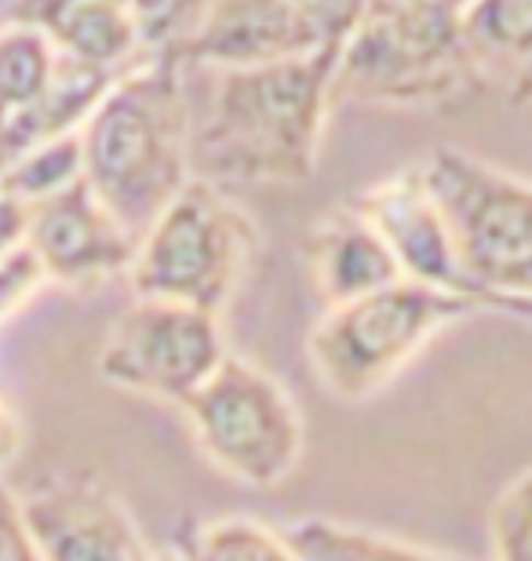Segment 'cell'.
I'll return each mask as SVG.
<instances>
[{"mask_svg":"<svg viewBox=\"0 0 532 561\" xmlns=\"http://www.w3.org/2000/svg\"><path fill=\"white\" fill-rule=\"evenodd\" d=\"M339 44L299 59L215 73V95L190 146L194 179L215 186L307 183L318 172L336 99Z\"/></svg>","mask_w":532,"mask_h":561,"instance_id":"6da1fadb","label":"cell"},{"mask_svg":"<svg viewBox=\"0 0 532 561\" xmlns=\"http://www.w3.org/2000/svg\"><path fill=\"white\" fill-rule=\"evenodd\" d=\"M77 139L88 190L139 238L194 179V121L179 55H146L121 70Z\"/></svg>","mask_w":532,"mask_h":561,"instance_id":"7a4b0ae2","label":"cell"},{"mask_svg":"<svg viewBox=\"0 0 532 561\" xmlns=\"http://www.w3.org/2000/svg\"><path fill=\"white\" fill-rule=\"evenodd\" d=\"M416 168L482 307L525 321L532 310L529 183L463 146H434Z\"/></svg>","mask_w":532,"mask_h":561,"instance_id":"3957f363","label":"cell"},{"mask_svg":"<svg viewBox=\"0 0 532 561\" xmlns=\"http://www.w3.org/2000/svg\"><path fill=\"white\" fill-rule=\"evenodd\" d=\"M463 0H369L339 44L336 95L438 106L474 84L460 48Z\"/></svg>","mask_w":532,"mask_h":561,"instance_id":"277c9868","label":"cell"},{"mask_svg":"<svg viewBox=\"0 0 532 561\" xmlns=\"http://www.w3.org/2000/svg\"><path fill=\"white\" fill-rule=\"evenodd\" d=\"M256 244V222L245 208L223 186L190 179L135 238L124 277L135 299H165L219 318L252 266Z\"/></svg>","mask_w":532,"mask_h":561,"instance_id":"5b68a950","label":"cell"},{"mask_svg":"<svg viewBox=\"0 0 532 561\" xmlns=\"http://www.w3.org/2000/svg\"><path fill=\"white\" fill-rule=\"evenodd\" d=\"M482 307L416 280H394L369 296L325 307L307 335V357L328 394L365 401L394 383L430 340Z\"/></svg>","mask_w":532,"mask_h":561,"instance_id":"8992f818","label":"cell"},{"mask_svg":"<svg viewBox=\"0 0 532 561\" xmlns=\"http://www.w3.org/2000/svg\"><path fill=\"white\" fill-rule=\"evenodd\" d=\"M186 420L201 453L241 485L274 489L303 459V416L278 376L248 357L226 354L186 398Z\"/></svg>","mask_w":532,"mask_h":561,"instance_id":"52a82bcc","label":"cell"},{"mask_svg":"<svg viewBox=\"0 0 532 561\" xmlns=\"http://www.w3.org/2000/svg\"><path fill=\"white\" fill-rule=\"evenodd\" d=\"M230 354L215 313L165 299H132L99 351V376L128 394L186 405Z\"/></svg>","mask_w":532,"mask_h":561,"instance_id":"ba28073f","label":"cell"},{"mask_svg":"<svg viewBox=\"0 0 532 561\" xmlns=\"http://www.w3.org/2000/svg\"><path fill=\"white\" fill-rule=\"evenodd\" d=\"M19 503L37 561H154L132 511L92 478H41Z\"/></svg>","mask_w":532,"mask_h":561,"instance_id":"9c48e42d","label":"cell"},{"mask_svg":"<svg viewBox=\"0 0 532 561\" xmlns=\"http://www.w3.org/2000/svg\"><path fill=\"white\" fill-rule=\"evenodd\" d=\"M26 244L37 255L48 285L73 291L128 274L135 252V238L110 216L84 179L26 211Z\"/></svg>","mask_w":532,"mask_h":561,"instance_id":"30bf717a","label":"cell"},{"mask_svg":"<svg viewBox=\"0 0 532 561\" xmlns=\"http://www.w3.org/2000/svg\"><path fill=\"white\" fill-rule=\"evenodd\" d=\"M328 41L288 0H208L190 37L179 44V62L201 70H252L299 59Z\"/></svg>","mask_w":532,"mask_h":561,"instance_id":"8fae6325","label":"cell"},{"mask_svg":"<svg viewBox=\"0 0 532 561\" xmlns=\"http://www.w3.org/2000/svg\"><path fill=\"white\" fill-rule=\"evenodd\" d=\"M350 205L372 222V230L387 244L401 280H416V285L452 291V296H463L482 307V299L474 296L471 280L456 260V249H452V241H449L441 211L434 208V201L427 194L420 168L412 164L387 179H380V183H372L369 190H361Z\"/></svg>","mask_w":532,"mask_h":561,"instance_id":"7c38bea8","label":"cell"},{"mask_svg":"<svg viewBox=\"0 0 532 561\" xmlns=\"http://www.w3.org/2000/svg\"><path fill=\"white\" fill-rule=\"evenodd\" d=\"M8 8V19L37 26L73 62L121 73L143 59L124 0H11Z\"/></svg>","mask_w":532,"mask_h":561,"instance_id":"4fadbf2b","label":"cell"},{"mask_svg":"<svg viewBox=\"0 0 532 561\" xmlns=\"http://www.w3.org/2000/svg\"><path fill=\"white\" fill-rule=\"evenodd\" d=\"M307 263L325 307L369 296L401 280L387 244L354 205H343L318 222L307 238Z\"/></svg>","mask_w":532,"mask_h":561,"instance_id":"5bb4252c","label":"cell"},{"mask_svg":"<svg viewBox=\"0 0 532 561\" xmlns=\"http://www.w3.org/2000/svg\"><path fill=\"white\" fill-rule=\"evenodd\" d=\"M460 48L474 84L489 81L511 103H525L532 77V0H463Z\"/></svg>","mask_w":532,"mask_h":561,"instance_id":"9a60e30c","label":"cell"},{"mask_svg":"<svg viewBox=\"0 0 532 561\" xmlns=\"http://www.w3.org/2000/svg\"><path fill=\"white\" fill-rule=\"evenodd\" d=\"M113 81H117L113 70H99V66L73 62L63 55L59 66H55L52 84L44 88L37 103L22 110L15 121L0 125V164L37 142L81 131L88 114L99 106V99L106 95Z\"/></svg>","mask_w":532,"mask_h":561,"instance_id":"2e32d148","label":"cell"},{"mask_svg":"<svg viewBox=\"0 0 532 561\" xmlns=\"http://www.w3.org/2000/svg\"><path fill=\"white\" fill-rule=\"evenodd\" d=\"M281 533L296 561H478L336 518H299Z\"/></svg>","mask_w":532,"mask_h":561,"instance_id":"e0dca14e","label":"cell"},{"mask_svg":"<svg viewBox=\"0 0 532 561\" xmlns=\"http://www.w3.org/2000/svg\"><path fill=\"white\" fill-rule=\"evenodd\" d=\"M59 59V48L37 26L19 19L0 22V125L37 103Z\"/></svg>","mask_w":532,"mask_h":561,"instance_id":"ac0fdd59","label":"cell"},{"mask_svg":"<svg viewBox=\"0 0 532 561\" xmlns=\"http://www.w3.org/2000/svg\"><path fill=\"white\" fill-rule=\"evenodd\" d=\"M77 179H81V139L73 131V136L30 146L0 164V194L19 201L22 208H33Z\"/></svg>","mask_w":532,"mask_h":561,"instance_id":"d6986e66","label":"cell"},{"mask_svg":"<svg viewBox=\"0 0 532 561\" xmlns=\"http://www.w3.org/2000/svg\"><path fill=\"white\" fill-rule=\"evenodd\" d=\"M179 561H296V554L278 525L230 514L201 525Z\"/></svg>","mask_w":532,"mask_h":561,"instance_id":"ffe728a7","label":"cell"},{"mask_svg":"<svg viewBox=\"0 0 532 561\" xmlns=\"http://www.w3.org/2000/svg\"><path fill=\"white\" fill-rule=\"evenodd\" d=\"M208 0H124L139 41V55H176Z\"/></svg>","mask_w":532,"mask_h":561,"instance_id":"44dd1931","label":"cell"},{"mask_svg":"<svg viewBox=\"0 0 532 561\" xmlns=\"http://www.w3.org/2000/svg\"><path fill=\"white\" fill-rule=\"evenodd\" d=\"M489 561H532V478L522 470L489 511Z\"/></svg>","mask_w":532,"mask_h":561,"instance_id":"7402d4cb","label":"cell"},{"mask_svg":"<svg viewBox=\"0 0 532 561\" xmlns=\"http://www.w3.org/2000/svg\"><path fill=\"white\" fill-rule=\"evenodd\" d=\"M44 285H48V277H44L26 238L0 252V324L15 318L30 299H37Z\"/></svg>","mask_w":532,"mask_h":561,"instance_id":"603a6c76","label":"cell"},{"mask_svg":"<svg viewBox=\"0 0 532 561\" xmlns=\"http://www.w3.org/2000/svg\"><path fill=\"white\" fill-rule=\"evenodd\" d=\"M0 561H37L19 492L0 478Z\"/></svg>","mask_w":532,"mask_h":561,"instance_id":"cb8c5ba5","label":"cell"},{"mask_svg":"<svg viewBox=\"0 0 532 561\" xmlns=\"http://www.w3.org/2000/svg\"><path fill=\"white\" fill-rule=\"evenodd\" d=\"M288 4L303 11L328 41H343L354 30V22L361 19L369 0H288Z\"/></svg>","mask_w":532,"mask_h":561,"instance_id":"d4e9b609","label":"cell"},{"mask_svg":"<svg viewBox=\"0 0 532 561\" xmlns=\"http://www.w3.org/2000/svg\"><path fill=\"white\" fill-rule=\"evenodd\" d=\"M19 453H22V426L15 420V412L0 401V470H4Z\"/></svg>","mask_w":532,"mask_h":561,"instance_id":"484cf974","label":"cell"},{"mask_svg":"<svg viewBox=\"0 0 532 561\" xmlns=\"http://www.w3.org/2000/svg\"><path fill=\"white\" fill-rule=\"evenodd\" d=\"M154 561H179V558H157V554H154Z\"/></svg>","mask_w":532,"mask_h":561,"instance_id":"4316f807","label":"cell"}]
</instances>
